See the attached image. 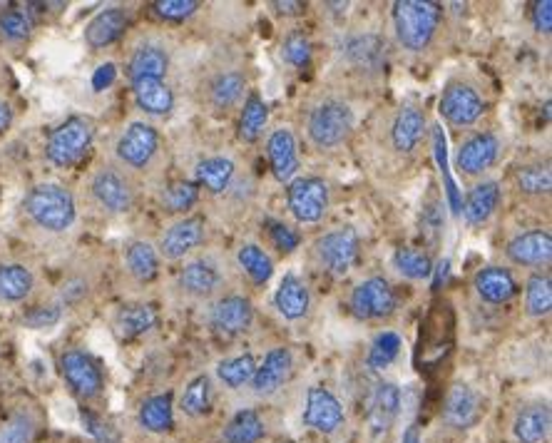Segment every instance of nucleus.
<instances>
[{
  "label": "nucleus",
  "mask_w": 552,
  "mask_h": 443,
  "mask_svg": "<svg viewBox=\"0 0 552 443\" xmlns=\"http://www.w3.org/2000/svg\"><path fill=\"white\" fill-rule=\"evenodd\" d=\"M398 411H401V391L396 384H378L376 394H373L371 411H368V424H371L373 436H383L396 421Z\"/></svg>",
  "instance_id": "obj_20"
},
{
  "label": "nucleus",
  "mask_w": 552,
  "mask_h": 443,
  "mask_svg": "<svg viewBox=\"0 0 552 443\" xmlns=\"http://www.w3.org/2000/svg\"><path fill=\"white\" fill-rule=\"evenodd\" d=\"M314 252L326 272L334 274V277H344L359 257V232L354 227H344L324 234V237L316 239Z\"/></svg>",
  "instance_id": "obj_5"
},
{
  "label": "nucleus",
  "mask_w": 552,
  "mask_h": 443,
  "mask_svg": "<svg viewBox=\"0 0 552 443\" xmlns=\"http://www.w3.org/2000/svg\"><path fill=\"white\" fill-rule=\"evenodd\" d=\"M140 424L150 434H165L175 426V414H172V396L160 394L147 399L140 406Z\"/></svg>",
  "instance_id": "obj_33"
},
{
  "label": "nucleus",
  "mask_w": 552,
  "mask_h": 443,
  "mask_svg": "<svg viewBox=\"0 0 552 443\" xmlns=\"http://www.w3.org/2000/svg\"><path fill=\"white\" fill-rule=\"evenodd\" d=\"M92 145V125L85 117H70L50 132L45 142V157L55 167H75Z\"/></svg>",
  "instance_id": "obj_3"
},
{
  "label": "nucleus",
  "mask_w": 552,
  "mask_h": 443,
  "mask_svg": "<svg viewBox=\"0 0 552 443\" xmlns=\"http://www.w3.org/2000/svg\"><path fill=\"white\" fill-rule=\"evenodd\" d=\"M234 177V162L227 157H207L197 165V185L207 187L209 192H224Z\"/></svg>",
  "instance_id": "obj_34"
},
{
  "label": "nucleus",
  "mask_w": 552,
  "mask_h": 443,
  "mask_svg": "<svg viewBox=\"0 0 552 443\" xmlns=\"http://www.w3.org/2000/svg\"><path fill=\"white\" fill-rule=\"evenodd\" d=\"M294 369V356L289 349H272L264 356L262 366H257L252 376V389L257 396H272L281 386L286 384V379L291 376Z\"/></svg>",
  "instance_id": "obj_13"
},
{
  "label": "nucleus",
  "mask_w": 552,
  "mask_h": 443,
  "mask_svg": "<svg viewBox=\"0 0 552 443\" xmlns=\"http://www.w3.org/2000/svg\"><path fill=\"white\" fill-rule=\"evenodd\" d=\"M157 309L152 304H127L117 312L115 329L122 339H135L157 327Z\"/></svg>",
  "instance_id": "obj_27"
},
{
  "label": "nucleus",
  "mask_w": 552,
  "mask_h": 443,
  "mask_svg": "<svg viewBox=\"0 0 552 443\" xmlns=\"http://www.w3.org/2000/svg\"><path fill=\"white\" fill-rule=\"evenodd\" d=\"M274 8L279 10L281 15H299L301 8H304V3H296V0H286V3H281V0H276Z\"/></svg>",
  "instance_id": "obj_56"
},
{
  "label": "nucleus",
  "mask_w": 552,
  "mask_h": 443,
  "mask_svg": "<svg viewBox=\"0 0 552 443\" xmlns=\"http://www.w3.org/2000/svg\"><path fill=\"white\" fill-rule=\"evenodd\" d=\"M518 187L523 195H548L550 187H552V175H550V167L545 165H528L523 167V170L518 172Z\"/></svg>",
  "instance_id": "obj_47"
},
{
  "label": "nucleus",
  "mask_w": 552,
  "mask_h": 443,
  "mask_svg": "<svg viewBox=\"0 0 552 443\" xmlns=\"http://www.w3.org/2000/svg\"><path fill=\"white\" fill-rule=\"evenodd\" d=\"M533 23L540 33L548 35L552 30V3L550 0H540L533 8Z\"/></svg>",
  "instance_id": "obj_54"
},
{
  "label": "nucleus",
  "mask_w": 552,
  "mask_h": 443,
  "mask_svg": "<svg viewBox=\"0 0 552 443\" xmlns=\"http://www.w3.org/2000/svg\"><path fill=\"white\" fill-rule=\"evenodd\" d=\"M254 371H257V361H254L252 354L234 356V359L222 361V364L217 366V376L222 379L224 386H229V389H242L247 381H252Z\"/></svg>",
  "instance_id": "obj_40"
},
{
  "label": "nucleus",
  "mask_w": 552,
  "mask_h": 443,
  "mask_svg": "<svg viewBox=\"0 0 552 443\" xmlns=\"http://www.w3.org/2000/svg\"><path fill=\"white\" fill-rule=\"evenodd\" d=\"M60 371L65 384L80 399H95L102 391V371L85 351L70 349L60 356Z\"/></svg>",
  "instance_id": "obj_8"
},
{
  "label": "nucleus",
  "mask_w": 552,
  "mask_h": 443,
  "mask_svg": "<svg viewBox=\"0 0 552 443\" xmlns=\"http://www.w3.org/2000/svg\"><path fill=\"white\" fill-rule=\"evenodd\" d=\"M269 232H272L274 244L281 249V252H294V249L299 247V234H296L291 227H286V224L269 222Z\"/></svg>",
  "instance_id": "obj_53"
},
{
  "label": "nucleus",
  "mask_w": 552,
  "mask_h": 443,
  "mask_svg": "<svg viewBox=\"0 0 552 443\" xmlns=\"http://www.w3.org/2000/svg\"><path fill=\"white\" fill-rule=\"evenodd\" d=\"M423 130H426V117L416 108H403L393 120V145L398 152H411L421 142Z\"/></svg>",
  "instance_id": "obj_31"
},
{
  "label": "nucleus",
  "mask_w": 552,
  "mask_h": 443,
  "mask_svg": "<svg viewBox=\"0 0 552 443\" xmlns=\"http://www.w3.org/2000/svg\"><path fill=\"white\" fill-rule=\"evenodd\" d=\"M83 426L85 431H88L90 436H95V441L100 443H115L120 439V434L115 431V426L107 424L105 419H100L97 414H92V411H83Z\"/></svg>",
  "instance_id": "obj_51"
},
{
  "label": "nucleus",
  "mask_w": 552,
  "mask_h": 443,
  "mask_svg": "<svg viewBox=\"0 0 552 443\" xmlns=\"http://www.w3.org/2000/svg\"><path fill=\"white\" fill-rule=\"evenodd\" d=\"M513 434L518 443H543L550 434V409L545 404H533L515 416Z\"/></svg>",
  "instance_id": "obj_26"
},
{
  "label": "nucleus",
  "mask_w": 552,
  "mask_h": 443,
  "mask_svg": "<svg viewBox=\"0 0 552 443\" xmlns=\"http://www.w3.org/2000/svg\"><path fill=\"white\" fill-rule=\"evenodd\" d=\"M483 110V100H480V95L475 93L473 88H468V85L453 83L448 85L446 93L441 95L443 117L456 127H468L473 125V122H478Z\"/></svg>",
  "instance_id": "obj_12"
},
{
  "label": "nucleus",
  "mask_w": 552,
  "mask_h": 443,
  "mask_svg": "<svg viewBox=\"0 0 552 443\" xmlns=\"http://www.w3.org/2000/svg\"><path fill=\"white\" fill-rule=\"evenodd\" d=\"M204 237V220L202 217H187L172 224L160 239V252L167 259H182L184 254L192 252Z\"/></svg>",
  "instance_id": "obj_15"
},
{
  "label": "nucleus",
  "mask_w": 552,
  "mask_h": 443,
  "mask_svg": "<svg viewBox=\"0 0 552 443\" xmlns=\"http://www.w3.org/2000/svg\"><path fill=\"white\" fill-rule=\"evenodd\" d=\"M443 414L453 429H470L480 416V396L468 384H456L448 394Z\"/></svg>",
  "instance_id": "obj_22"
},
{
  "label": "nucleus",
  "mask_w": 552,
  "mask_h": 443,
  "mask_svg": "<svg viewBox=\"0 0 552 443\" xmlns=\"http://www.w3.org/2000/svg\"><path fill=\"white\" fill-rule=\"evenodd\" d=\"M500 202V187L498 182H478L473 190L468 192V200L463 205V215L468 224H483L495 212Z\"/></svg>",
  "instance_id": "obj_29"
},
{
  "label": "nucleus",
  "mask_w": 552,
  "mask_h": 443,
  "mask_svg": "<svg viewBox=\"0 0 552 443\" xmlns=\"http://www.w3.org/2000/svg\"><path fill=\"white\" fill-rule=\"evenodd\" d=\"M289 210L299 222L324 220L329 210V185L321 177H304L289 187Z\"/></svg>",
  "instance_id": "obj_9"
},
{
  "label": "nucleus",
  "mask_w": 552,
  "mask_h": 443,
  "mask_svg": "<svg viewBox=\"0 0 552 443\" xmlns=\"http://www.w3.org/2000/svg\"><path fill=\"white\" fill-rule=\"evenodd\" d=\"M508 257L515 264H523V267H538V264H548L552 259V237L550 232L543 229H533V232H525L520 237H515L508 244Z\"/></svg>",
  "instance_id": "obj_16"
},
{
  "label": "nucleus",
  "mask_w": 552,
  "mask_h": 443,
  "mask_svg": "<svg viewBox=\"0 0 552 443\" xmlns=\"http://www.w3.org/2000/svg\"><path fill=\"white\" fill-rule=\"evenodd\" d=\"M396 309V294L391 284L381 277H371L361 282L351 294V312L356 319H383Z\"/></svg>",
  "instance_id": "obj_10"
},
{
  "label": "nucleus",
  "mask_w": 552,
  "mask_h": 443,
  "mask_svg": "<svg viewBox=\"0 0 552 443\" xmlns=\"http://www.w3.org/2000/svg\"><path fill=\"white\" fill-rule=\"evenodd\" d=\"M274 304L284 319H291V322L304 319L306 314H309V304H311L309 287H306L299 277L289 274V277L281 279L279 289H276Z\"/></svg>",
  "instance_id": "obj_24"
},
{
  "label": "nucleus",
  "mask_w": 552,
  "mask_h": 443,
  "mask_svg": "<svg viewBox=\"0 0 552 443\" xmlns=\"http://www.w3.org/2000/svg\"><path fill=\"white\" fill-rule=\"evenodd\" d=\"M219 284H222V274H219V269L214 267V264L204 262V259L189 262L180 272L182 292L194 299L212 297V294L219 289Z\"/></svg>",
  "instance_id": "obj_23"
},
{
  "label": "nucleus",
  "mask_w": 552,
  "mask_h": 443,
  "mask_svg": "<svg viewBox=\"0 0 552 443\" xmlns=\"http://www.w3.org/2000/svg\"><path fill=\"white\" fill-rule=\"evenodd\" d=\"M33 33V20L25 10L20 8H5L0 13V35L10 43H20V40H28Z\"/></svg>",
  "instance_id": "obj_44"
},
{
  "label": "nucleus",
  "mask_w": 552,
  "mask_h": 443,
  "mask_svg": "<svg viewBox=\"0 0 552 443\" xmlns=\"http://www.w3.org/2000/svg\"><path fill=\"white\" fill-rule=\"evenodd\" d=\"M170 68V58H167L165 50L160 45H140V48L132 53L130 65H127V73L132 80L142 78H157L162 80Z\"/></svg>",
  "instance_id": "obj_28"
},
{
  "label": "nucleus",
  "mask_w": 552,
  "mask_h": 443,
  "mask_svg": "<svg viewBox=\"0 0 552 443\" xmlns=\"http://www.w3.org/2000/svg\"><path fill=\"white\" fill-rule=\"evenodd\" d=\"M346 55L361 70H376L383 63V43L376 35H356L346 43Z\"/></svg>",
  "instance_id": "obj_36"
},
{
  "label": "nucleus",
  "mask_w": 552,
  "mask_h": 443,
  "mask_svg": "<svg viewBox=\"0 0 552 443\" xmlns=\"http://www.w3.org/2000/svg\"><path fill=\"white\" fill-rule=\"evenodd\" d=\"M498 150V137L490 135V132L470 137L458 152V167L465 175H480V172H485L495 160H498Z\"/></svg>",
  "instance_id": "obj_17"
},
{
  "label": "nucleus",
  "mask_w": 552,
  "mask_h": 443,
  "mask_svg": "<svg viewBox=\"0 0 552 443\" xmlns=\"http://www.w3.org/2000/svg\"><path fill=\"white\" fill-rule=\"evenodd\" d=\"M60 322V307H53V304H48V307H35L33 312L25 314L23 324L30 329H45V327H53V324Z\"/></svg>",
  "instance_id": "obj_52"
},
{
  "label": "nucleus",
  "mask_w": 552,
  "mask_h": 443,
  "mask_svg": "<svg viewBox=\"0 0 552 443\" xmlns=\"http://www.w3.org/2000/svg\"><path fill=\"white\" fill-rule=\"evenodd\" d=\"M127 30V13L120 8H107L102 13H97L90 20L88 28H85V43L92 50H102L107 45H112L115 40L122 38V33Z\"/></svg>",
  "instance_id": "obj_19"
},
{
  "label": "nucleus",
  "mask_w": 552,
  "mask_h": 443,
  "mask_svg": "<svg viewBox=\"0 0 552 443\" xmlns=\"http://www.w3.org/2000/svg\"><path fill=\"white\" fill-rule=\"evenodd\" d=\"M35 421L28 414H15L0 426V443H33Z\"/></svg>",
  "instance_id": "obj_48"
},
{
  "label": "nucleus",
  "mask_w": 552,
  "mask_h": 443,
  "mask_svg": "<svg viewBox=\"0 0 552 443\" xmlns=\"http://www.w3.org/2000/svg\"><path fill=\"white\" fill-rule=\"evenodd\" d=\"M473 287L478 292V297L488 304H505L518 294V284H515L513 274L503 267L480 269L475 274Z\"/></svg>",
  "instance_id": "obj_18"
},
{
  "label": "nucleus",
  "mask_w": 552,
  "mask_h": 443,
  "mask_svg": "<svg viewBox=\"0 0 552 443\" xmlns=\"http://www.w3.org/2000/svg\"><path fill=\"white\" fill-rule=\"evenodd\" d=\"M244 88H247V80L239 73H222L214 78L212 88H209V100L217 108L229 110L232 105H237L242 100Z\"/></svg>",
  "instance_id": "obj_37"
},
{
  "label": "nucleus",
  "mask_w": 552,
  "mask_h": 443,
  "mask_svg": "<svg viewBox=\"0 0 552 443\" xmlns=\"http://www.w3.org/2000/svg\"><path fill=\"white\" fill-rule=\"evenodd\" d=\"M157 150H160V135L147 122H132L115 145V152L122 165L132 167V170H145L152 162V157L157 155Z\"/></svg>",
  "instance_id": "obj_7"
},
{
  "label": "nucleus",
  "mask_w": 552,
  "mask_h": 443,
  "mask_svg": "<svg viewBox=\"0 0 552 443\" xmlns=\"http://www.w3.org/2000/svg\"><path fill=\"white\" fill-rule=\"evenodd\" d=\"M162 207L167 212H187L194 202L199 200V187L194 182H172L165 192H162Z\"/></svg>",
  "instance_id": "obj_46"
},
{
  "label": "nucleus",
  "mask_w": 552,
  "mask_h": 443,
  "mask_svg": "<svg viewBox=\"0 0 552 443\" xmlns=\"http://www.w3.org/2000/svg\"><path fill=\"white\" fill-rule=\"evenodd\" d=\"M152 8H155V13L160 15L162 20H175V23H180V20L197 13L199 3L197 0H160V3H155Z\"/></svg>",
  "instance_id": "obj_49"
},
{
  "label": "nucleus",
  "mask_w": 552,
  "mask_h": 443,
  "mask_svg": "<svg viewBox=\"0 0 552 443\" xmlns=\"http://www.w3.org/2000/svg\"><path fill=\"white\" fill-rule=\"evenodd\" d=\"M284 58H286V63L296 65V68H306L311 60L309 40L299 33H291L289 38L284 40Z\"/></svg>",
  "instance_id": "obj_50"
},
{
  "label": "nucleus",
  "mask_w": 552,
  "mask_h": 443,
  "mask_svg": "<svg viewBox=\"0 0 552 443\" xmlns=\"http://www.w3.org/2000/svg\"><path fill=\"white\" fill-rule=\"evenodd\" d=\"M267 120H269L267 103H264L259 95H249V100L244 103L242 120H239V135H242V140L247 142L259 140V135H262L264 127H267Z\"/></svg>",
  "instance_id": "obj_39"
},
{
  "label": "nucleus",
  "mask_w": 552,
  "mask_h": 443,
  "mask_svg": "<svg viewBox=\"0 0 552 443\" xmlns=\"http://www.w3.org/2000/svg\"><path fill=\"white\" fill-rule=\"evenodd\" d=\"M209 319H212V327L217 329L219 334L237 336L252 327V322H254L252 302H249L247 297H237V294H232V297H224L214 304Z\"/></svg>",
  "instance_id": "obj_14"
},
{
  "label": "nucleus",
  "mask_w": 552,
  "mask_h": 443,
  "mask_svg": "<svg viewBox=\"0 0 552 443\" xmlns=\"http://www.w3.org/2000/svg\"><path fill=\"white\" fill-rule=\"evenodd\" d=\"M10 122H13V110H10V105L5 100H0V135L8 130Z\"/></svg>",
  "instance_id": "obj_57"
},
{
  "label": "nucleus",
  "mask_w": 552,
  "mask_h": 443,
  "mask_svg": "<svg viewBox=\"0 0 552 443\" xmlns=\"http://www.w3.org/2000/svg\"><path fill=\"white\" fill-rule=\"evenodd\" d=\"M401 443H421V436H418V426H408V431L403 434Z\"/></svg>",
  "instance_id": "obj_58"
},
{
  "label": "nucleus",
  "mask_w": 552,
  "mask_h": 443,
  "mask_svg": "<svg viewBox=\"0 0 552 443\" xmlns=\"http://www.w3.org/2000/svg\"><path fill=\"white\" fill-rule=\"evenodd\" d=\"M393 267L408 279H426L431 277L433 272V262L426 252L421 249H411V247H401L396 249L393 254Z\"/></svg>",
  "instance_id": "obj_41"
},
{
  "label": "nucleus",
  "mask_w": 552,
  "mask_h": 443,
  "mask_svg": "<svg viewBox=\"0 0 552 443\" xmlns=\"http://www.w3.org/2000/svg\"><path fill=\"white\" fill-rule=\"evenodd\" d=\"M25 215L30 217L40 229L45 232H65V229L73 227L78 210H75V197L73 192L65 190L63 185H55V182H43V185H35L33 190L25 195Z\"/></svg>",
  "instance_id": "obj_1"
},
{
  "label": "nucleus",
  "mask_w": 552,
  "mask_h": 443,
  "mask_svg": "<svg viewBox=\"0 0 552 443\" xmlns=\"http://www.w3.org/2000/svg\"><path fill=\"white\" fill-rule=\"evenodd\" d=\"M264 436V421L254 409H244L224 429V443H259Z\"/></svg>",
  "instance_id": "obj_35"
},
{
  "label": "nucleus",
  "mask_w": 552,
  "mask_h": 443,
  "mask_svg": "<svg viewBox=\"0 0 552 443\" xmlns=\"http://www.w3.org/2000/svg\"><path fill=\"white\" fill-rule=\"evenodd\" d=\"M115 78H117L115 65L112 63L100 65V68L95 70V75H92V90H95V93H102V90H107L112 83H115Z\"/></svg>",
  "instance_id": "obj_55"
},
{
  "label": "nucleus",
  "mask_w": 552,
  "mask_h": 443,
  "mask_svg": "<svg viewBox=\"0 0 552 443\" xmlns=\"http://www.w3.org/2000/svg\"><path fill=\"white\" fill-rule=\"evenodd\" d=\"M525 307L530 317H545L552 309V284L548 274H535L528 279L525 289Z\"/></svg>",
  "instance_id": "obj_42"
},
{
  "label": "nucleus",
  "mask_w": 552,
  "mask_h": 443,
  "mask_svg": "<svg viewBox=\"0 0 552 443\" xmlns=\"http://www.w3.org/2000/svg\"><path fill=\"white\" fill-rule=\"evenodd\" d=\"M132 93H135L140 110H145L147 115H167V112L175 108V95H172L170 85L165 80H132Z\"/></svg>",
  "instance_id": "obj_25"
},
{
  "label": "nucleus",
  "mask_w": 552,
  "mask_h": 443,
  "mask_svg": "<svg viewBox=\"0 0 552 443\" xmlns=\"http://www.w3.org/2000/svg\"><path fill=\"white\" fill-rule=\"evenodd\" d=\"M212 409V381L207 374L197 376V379L189 381V386L182 394V411L187 416H204Z\"/></svg>",
  "instance_id": "obj_38"
},
{
  "label": "nucleus",
  "mask_w": 552,
  "mask_h": 443,
  "mask_svg": "<svg viewBox=\"0 0 552 443\" xmlns=\"http://www.w3.org/2000/svg\"><path fill=\"white\" fill-rule=\"evenodd\" d=\"M127 272L137 279V282H152L160 272V257H157V249L152 247L145 239H137L127 247L125 254Z\"/></svg>",
  "instance_id": "obj_32"
},
{
  "label": "nucleus",
  "mask_w": 552,
  "mask_h": 443,
  "mask_svg": "<svg viewBox=\"0 0 552 443\" xmlns=\"http://www.w3.org/2000/svg\"><path fill=\"white\" fill-rule=\"evenodd\" d=\"M304 424L319 431V434L339 431V426L344 424V409H341L339 399L324 386H311L309 394H306Z\"/></svg>",
  "instance_id": "obj_11"
},
{
  "label": "nucleus",
  "mask_w": 552,
  "mask_h": 443,
  "mask_svg": "<svg viewBox=\"0 0 552 443\" xmlns=\"http://www.w3.org/2000/svg\"><path fill=\"white\" fill-rule=\"evenodd\" d=\"M401 351V336L396 332H381L373 339L371 351H368V366L371 369H386L388 364H393Z\"/></svg>",
  "instance_id": "obj_45"
},
{
  "label": "nucleus",
  "mask_w": 552,
  "mask_h": 443,
  "mask_svg": "<svg viewBox=\"0 0 552 443\" xmlns=\"http://www.w3.org/2000/svg\"><path fill=\"white\" fill-rule=\"evenodd\" d=\"M398 43L411 53H421L431 45L441 23V5L431 0H401L393 5Z\"/></svg>",
  "instance_id": "obj_2"
},
{
  "label": "nucleus",
  "mask_w": 552,
  "mask_h": 443,
  "mask_svg": "<svg viewBox=\"0 0 552 443\" xmlns=\"http://www.w3.org/2000/svg\"><path fill=\"white\" fill-rule=\"evenodd\" d=\"M354 130V112L344 100H324L309 115V137L321 150H334Z\"/></svg>",
  "instance_id": "obj_4"
},
{
  "label": "nucleus",
  "mask_w": 552,
  "mask_h": 443,
  "mask_svg": "<svg viewBox=\"0 0 552 443\" xmlns=\"http://www.w3.org/2000/svg\"><path fill=\"white\" fill-rule=\"evenodd\" d=\"M92 200L110 215H125L130 212L132 202H135V192H132L130 180L115 167H102L95 172L90 182Z\"/></svg>",
  "instance_id": "obj_6"
},
{
  "label": "nucleus",
  "mask_w": 552,
  "mask_h": 443,
  "mask_svg": "<svg viewBox=\"0 0 552 443\" xmlns=\"http://www.w3.org/2000/svg\"><path fill=\"white\" fill-rule=\"evenodd\" d=\"M269 162H272V172L279 182H289L299 170V155H296V140L286 127L272 132L267 142Z\"/></svg>",
  "instance_id": "obj_21"
},
{
  "label": "nucleus",
  "mask_w": 552,
  "mask_h": 443,
  "mask_svg": "<svg viewBox=\"0 0 552 443\" xmlns=\"http://www.w3.org/2000/svg\"><path fill=\"white\" fill-rule=\"evenodd\" d=\"M237 259L239 264H242L244 272H247L254 282L257 284L269 282V277H272L274 272V264L262 247H257V244H244V247L239 249Z\"/></svg>",
  "instance_id": "obj_43"
},
{
  "label": "nucleus",
  "mask_w": 552,
  "mask_h": 443,
  "mask_svg": "<svg viewBox=\"0 0 552 443\" xmlns=\"http://www.w3.org/2000/svg\"><path fill=\"white\" fill-rule=\"evenodd\" d=\"M33 274L23 264H0V302H23L33 292Z\"/></svg>",
  "instance_id": "obj_30"
}]
</instances>
